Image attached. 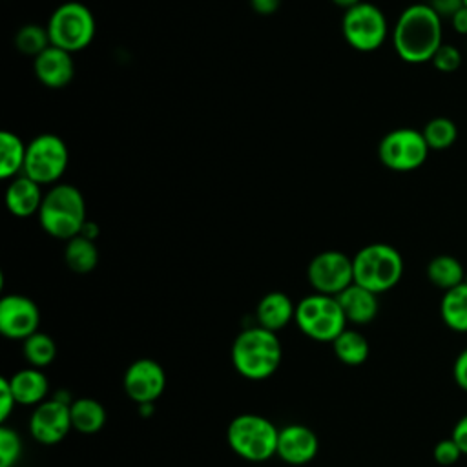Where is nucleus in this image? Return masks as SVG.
I'll return each mask as SVG.
<instances>
[{
	"instance_id": "obj_18",
	"label": "nucleus",
	"mask_w": 467,
	"mask_h": 467,
	"mask_svg": "<svg viewBox=\"0 0 467 467\" xmlns=\"http://www.w3.org/2000/svg\"><path fill=\"white\" fill-rule=\"evenodd\" d=\"M44 193L42 186L26 175L15 177L5 190V206L15 217L38 215Z\"/></svg>"
},
{
	"instance_id": "obj_15",
	"label": "nucleus",
	"mask_w": 467,
	"mask_h": 467,
	"mask_svg": "<svg viewBox=\"0 0 467 467\" xmlns=\"http://www.w3.org/2000/svg\"><path fill=\"white\" fill-rule=\"evenodd\" d=\"M319 451L317 434L303 423H288L279 427L277 454L288 465H305L316 458Z\"/></svg>"
},
{
	"instance_id": "obj_6",
	"label": "nucleus",
	"mask_w": 467,
	"mask_h": 467,
	"mask_svg": "<svg viewBox=\"0 0 467 467\" xmlns=\"http://www.w3.org/2000/svg\"><path fill=\"white\" fill-rule=\"evenodd\" d=\"M294 323L306 337L319 343H332L347 328V317L337 297L317 292L296 303Z\"/></svg>"
},
{
	"instance_id": "obj_40",
	"label": "nucleus",
	"mask_w": 467,
	"mask_h": 467,
	"mask_svg": "<svg viewBox=\"0 0 467 467\" xmlns=\"http://www.w3.org/2000/svg\"><path fill=\"white\" fill-rule=\"evenodd\" d=\"M359 2H363V0H332V4H336V5L343 7L345 11H347V9H350V7H354V5H358Z\"/></svg>"
},
{
	"instance_id": "obj_9",
	"label": "nucleus",
	"mask_w": 467,
	"mask_h": 467,
	"mask_svg": "<svg viewBox=\"0 0 467 467\" xmlns=\"http://www.w3.org/2000/svg\"><path fill=\"white\" fill-rule=\"evenodd\" d=\"M69 151L66 142L55 133H40L29 140L22 175L40 186L55 184L66 171Z\"/></svg>"
},
{
	"instance_id": "obj_28",
	"label": "nucleus",
	"mask_w": 467,
	"mask_h": 467,
	"mask_svg": "<svg viewBox=\"0 0 467 467\" xmlns=\"http://www.w3.org/2000/svg\"><path fill=\"white\" fill-rule=\"evenodd\" d=\"M423 139L431 150H447L451 148L458 139V126L449 117H434L427 120V124L421 130Z\"/></svg>"
},
{
	"instance_id": "obj_24",
	"label": "nucleus",
	"mask_w": 467,
	"mask_h": 467,
	"mask_svg": "<svg viewBox=\"0 0 467 467\" xmlns=\"http://www.w3.org/2000/svg\"><path fill=\"white\" fill-rule=\"evenodd\" d=\"M334 356L348 367H359L368 359L370 345L367 337L356 328H345L334 341H332Z\"/></svg>"
},
{
	"instance_id": "obj_33",
	"label": "nucleus",
	"mask_w": 467,
	"mask_h": 467,
	"mask_svg": "<svg viewBox=\"0 0 467 467\" xmlns=\"http://www.w3.org/2000/svg\"><path fill=\"white\" fill-rule=\"evenodd\" d=\"M16 400L13 394V389L9 385V378H0V421L5 423L7 418L11 416V412L16 407Z\"/></svg>"
},
{
	"instance_id": "obj_16",
	"label": "nucleus",
	"mask_w": 467,
	"mask_h": 467,
	"mask_svg": "<svg viewBox=\"0 0 467 467\" xmlns=\"http://www.w3.org/2000/svg\"><path fill=\"white\" fill-rule=\"evenodd\" d=\"M33 67L38 82L53 89L67 86L75 77L73 53L57 46H49L46 51L35 57Z\"/></svg>"
},
{
	"instance_id": "obj_4",
	"label": "nucleus",
	"mask_w": 467,
	"mask_h": 467,
	"mask_svg": "<svg viewBox=\"0 0 467 467\" xmlns=\"http://www.w3.org/2000/svg\"><path fill=\"white\" fill-rule=\"evenodd\" d=\"M352 268L354 283L379 296L400 283L405 265L394 246L370 243L352 255Z\"/></svg>"
},
{
	"instance_id": "obj_30",
	"label": "nucleus",
	"mask_w": 467,
	"mask_h": 467,
	"mask_svg": "<svg viewBox=\"0 0 467 467\" xmlns=\"http://www.w3.org/2000/svg\"><path fill=\"white\" fill-rule=\"evenodd\" d=\"M22 454L20 434L7 427H0V467H15Z\"/></svg>"
},
{
	"instance_id": "obj_31",
	"label": "nucleus",
	"mask_w": 467,
	"mask_h": 467,
	"mask_svg": "<svg viewBox=\"0 0 467 467\" xmlns=\"http://www.w3.org/2000/svg\"><path fill=\"white\" fill-rule=\"evenodd\" d=\"M431 64L441 73H454L462 66V53L454 44L443 42L434 53Z\"/></svg>"
},
{
	"instance_id": "obj_25",
	"label": "nucleus",
	"mask_w": 467,
	"mask_h": 467,
	"mask_svg": "<svg viewBox=\"0 0 467 467\" xmlns=\"http://www.w3.org/2000/svg\"><path fill=\"white\" fill-rule=\"evenodd\" d=\"M64 261L67 268L75 274H89L95 270L99 263V250L93 239H88L84 235H77L69 241H66L64 248Z\"/></svg>"
},
{
	"instance_id": "obj_7",
	"label": "nucleus",
	"mask_w": 467,
	"mask_h": 467,
	"mask_svg": "<svg viewBox=\"0 0 467 467\" xmlns=\"http://www.w3.org/2000/svg\"><path fill=\"white\" fill-rule=\"evenodd\" d=\"M51 46L77 53L88 47L95 36V16L80 2H64L51 13L46 24Z\"/></svg>"
},
{
	"instance_id": "obj_1",
	"label": "nucleus",
	"mask_w": 467,
	"mask_h": 467,
	"mask_svg": "<svg viewBox=\"0 0 467 467\" xmlns=\"http://www.w3.org/2000/svg\"><path fill=\"white\" fill-rule=\"evenodd\" d=\"M443 44V18L429 4L405 7L392 29L396 55L409 64L431 62Z\"/></svg>"
},
{
	"instance_id": "obj_32",
	"label": "nucleus",
	"mask_w": 467,
	"mask_h": 467,
	"mask_svg": "<svg viewBox=\"0 0 467 467\" xmlns=\"http://www.w3.org/2000/svg\"><path fill=\"white\" fill-rule=\"evenodd\" d=\"M462 456H463V454H462L460 447L456 445V441H454L451 436L440 440V441L434 445V449H432V458H434V462H436L438 465H441V467H451V465H454Z\"/></svg>"
},
{
	"instance_id": "obj_17",
	"label": "nucleus",
	"mask_w": 467,
	"mask_h": 467,
	"mask_svg": "<svg viewBox=\"0 0 467 467\" xmlns=\"http://www.w3.org/2000/svg\"><path fill=\"white\" fill-rule=\"evenodd\" d=\"M336 297L341 305L347 323L361 327V325H368L378 316V310H379L378 294H374L356 283H352L348 288H345Z\"/></svg>"
},
{
	"instance_id": "obj_19",
	"label": "nucleus",
	"mask_w": 467,
	"mask_h": 467,
	"mask_svg": "<svg viewBox=\"0 0 467 467\" xmlns=\"http://www.w3.org/2000/svg\"><path fill=\"white\" fill-rule=\"evenodd\" d=\"M294 316H296V303L285 292H279V290L265 294L255 306L257 325L275 334L281 328H285L290 321H294Z\"/></svg>"
},
{
	"instance_id": "obj_14",
	"label": "nucleus",
	"mask_w": 467,
	"mask_h": 467,
	"mask_svg": "<svg viewBox=\"0 0 467 467\" xmlns=\"http://www.w3.org/2000/svg\"><path fill=\"white\" fill-rule=\"evenodd\" d=\"M40 310L36 303L22 294H7L0 299V332L7 339L24 341L38 332Z\"/></svg>"
},
{
	"instance_id": "obj_23",
	"label": "nucleus",
	"mask_w": 467,
	"mask_h": 467,
	"mask_svg": "<svg viewBox=\"0 0 467 467\" xmlns=\"http://www.w3.org/2000/svg\"><path fill=\"white\" fill-rule=\"evenodd\" d=\"M440 316L452 332H467V283L443 292L440 301Z\"/></svg>"
},
{
	"instance_id": "obj_2",
	"label": "nucleus",
	"mask_w": 467,
	"mask_h": 467,
	"mask_svg": "<svg viewBox=\"0 0 467 467\" xmlns=\"http://www.w3.org/2000/svg\"><path fill=\"white\" fill-rule=\"evenodd\" d=\"M230 356L239 376L261 381L270 378L279 368L283 347L275 332L254 325L235 336Z\"/></svg>"
},
{
	"instance_id": "obj_21",
	"label": "nucleus",
	"mask_w": 467,
	"mask_h": 467,
	"mask_svg": "<svg viewBox=\"0 0 467 467\" xmlns=\"http://www.w3.org/2000/svg\"><path fill=\"white\" fill-rule=\"evenodd\" d=\"M427 279L440 290L447 292L458 285H462L465 281V266L462 265V261L454 255L449 254H440L434 255L425 268Z\"/></svg>"
},
{
	"instance_id": "obj_38",
	"label": "nucleus",
	"mask_w": 467,
	"mask_h": 467,
	"mask_svg": "<svg viewBox=\"0 0 467 467\" xmlns=\"http://www.w3.org/2000/svg\"><path fill=\"white\" fill-rule=\"evenodd\" d=\"M451 26L458 35L467 36V7L462 5L452 16H451Z\"/></svg>"
},
{
	"instance_id": "obj_10",
	"label": "nucleus",
	"mask_w": 467,
	"mask_h": 467,
	"mask_svg": "<svg viewBox=\"0 0 467 467\" xmlns=\"http://www.w3.org/2000/svg\"><path fill=\"white\" fill-rule=\"evenodd\" d=\"M431 148L427 146L421 130L396 128L385 133L378 144L379 162L400 173L414 171L421 168L429 157Z\"/></svg>"
},
{
	"instance_id": "obj_36",
	"label": "nucleus",
	"mask_w": 467,
	"mask_h": 467,
	"mask_svg": "<svg viewBox=\"0 0 467 467\" xmlns=\"http://www.w3.org/2000/svg\"><path fill=\"white\" fill-rule=\"evenodd\" d=\"M441 18H451L462 5V0H429L427 2Z\"/></svg>"
},
{
	"instance_id": "obj_35",
	"label": "nucleus",
	"mask_w": 467,
	"mask_h": 467,
	"mask_svg": "<svg viewBox=\"0 0 467 467\" xmlns=\"http://www.w3.org/2000/svg\"><path fill=\"white\" fill-rule=\"evenodd\" d=\"M451 438L456 441L462 454L467 456V414H463L456 420V423L451 431Z\"/></svg>"
},
{
	"instance_id": "obj_13",
	"label": "nucleus",
	"mask_w": 467,
	"mask_h": 467,
	"mask_svg": "<svg viewBox=\"0 0 467 467\" xmlns=\"http://www.w3.org/2000/svg\"><path fill=\"white\" fill-rule=\"evenodd\" d=\"M122 387L126 396L137 405L155 403L166 389V372L162 365L151 358H140L128 365Z\"/></svg>"
},
{
	"instance_id": "obj_5",
	"label": "nucleus",
	"mask_w": 467,
	"mask_h": 467,
	"mask_svg": "<svg viewBox=\"0 0 467 467\" xmlns=\"http://www.w3.org/2000/svg\"><path fill=\"white\" fill-rule=\"evenodd\" d=\"M279 429L268 418L255 412L237 414L226 429L230 449L246 462H266L277 454Z\"/></svg>"
},
{
	"instance_id": "obj_26",
	"label": "nucleus",
	"mask_w": 467,
	"mask_h": 467,
	"mask_svg": "<svg viewBox=\"0 0 467 467\" xmlns=\"http://www.w3.org/2000/svg\"><path fill=\"white\" fill-rule=\"evenodd\" d=\"M26 150L27 144L13 131L0 133V177L11 179L22 175L24 162H26Z\"/></svg>"
},
{
	"instance_id": "obj_37",
	"label": "nucleus",
	"mask_w": 467,
	"mask_h": 467,
	"mask_svg": "<svg viewBox=\"0 0 467 467\" xmlns=\"http://www.w3.org/2000/svg\"><path fill=\"white\" fill-rule=\"evenodd\" d=\"M281 2L283 0H250V5L257 15L268 16V15H274L281 7Z\"/></svg>"
},
{
	"instance_id": "obj_29",
	"label": "nucleus",
	"mask_w": 467,
	"mask_h": 467,
	"mask_svg": "<svg viewBox=\"0 0 467 467\" xmlns=\"http://www.w3.org/2000/svg\"><path fill=\"white\" fill-rule=\"evenodd\" d=\"M15 46L22 55L35 58L51 46V40H49L47 29L44 26L26 24L16 31Z\"/></svg>"
},
{
	"instance_id": "obj_3",
	"label": "nucleus",
	"mask_w": 467,
	"mask_h": 467,
	"mask_svg": "<svg viewBox=\"0 0 467 467\" xmlns=\"http://www.w3.org/2000/svg\"><path fill=\"white\" fill-rule=\"evenodd\" d=\"M86 221V201L78 188L58 182L44 193L38 223L51 237L69 241L80 235Z\"/></svg>"
},
{
	"instance_id": "obj_41",
	"label": "nucleus",
	"mask_w": 467,
	"mask_h": 467,
	"mask_svg": "<svg viewBox=\"0 0 467 467\" xmlns=\"http://www.w3.org/2000/svg\"><path fill=\"white\" fill-rule=\"evenodd\" d=\"M462 2H463V5H465V7H467V0H462Z\"/></svg>"
},
{
	"instance_id": "obj_27",
	"label": "nucleus",
	"mask_w": 467,
	"mask_h": 467,
	"mask_svg": "<svg viewBox=\"0 0 467 467\" xmlns=\"http://www.w3.org/2000/svg\"><path fill=\"white\" fill-rule=\"evenodd\" d=\"M57 343L55 339L46 332H35L29 337L22 341V354L24 359L29 363V367L46 368L49 367L57 358Z\"/></svg>"
},
{
	"instance_id": "obj_22",
	"label": "nucleus",
	"mask_w": 467,
	"mask_h": 467,
	"mask_svg": "<svg viewBox=\"0 0 467 467\" xmlns=\"http://www.w3.org/2000/svg\"><path fill=\"white\" fill-rule=\"evenodd\" d=\"M104 405L95 398H75L71 403V425L80 434H95L106 425Z\"/></svg>"
},
{
	"instance_id": "obj_12",
	"label": "nucleus",
	"mask_w": 467,
	"mask_h": 467,
	"mask_svg": "<svg viewBox=\"0 0 467 467\" xmlns=\"http://www.w3.org/2000/svg\"><path fill=\"white\" fill-rule=\"evenodd\" d=\"M71 429V403L51 394L47 400L33 407L29 416V434L35 441L42 445H57Z\"/></svg>"
},
{
	"instance_id": "obj_34",
	"label": "nucleus",
	"mask_w": 467,
	"mask_h": 467,
	"mask_svg": "<svg viewBox=\"0 0 467 467\" xmlns=\"http://www.w3.org/2000/svg\"><path fill=\"white\" fill-rule=\"evenodd\" d=\"M452 379L462 390L467 392V347L456 356L452 363Z\"/></svg>"
},
{
	"instance_id": "obj_42",
	"label": "nucleus",
	"mask_w": 467,
	"mask_h": 467,
	"mask_svg": "<svg viewBox=\"0 0 467 467\" xmlns=\"http://www.w3.org/2000/svg\"><path fill=\"white\" fill-rule=\"evenodd\" d=\"M465 283H467V274H465Z\"/></svg>"
},
{
	"instance_id": "obj_20",
	"label": "nucleus",
	"mask_w": 467,
	"mask_h": 467,
	"mask_svg": "<svg viewBox=\"0 0 467 467\" xmlns=\"http://www.w3.org/2000/svg\"><path fill=\"white\" fill-rule=\"evenodd\" d=\"M9 385L13 389L18 405L36 407L49 398V381L44 368L26 367L9 376Z\"/></svg>"
},
{
	"instance_id": "obj_8",
	"label": "nucleus",
	"mask_w": 467,
	"mask_h": 467,
	"mask_svg": "<svg viewBox=\"0 0 467 467\" xmlns=\"http://www.w3.org/2000/svg\"><path fill=\"white\" fill-rule=\"evenodd\" d=\"M341 33L345 42L356 51L370 53L383 46L389 36V22L385 13L370 4L359 2L345 11L341 20Z\"/></svg>"
},
{
	"instance_id": "obj_11",
	"label": "nucleus",
	"mask_w": 467,
	"mask_h": 467,
	"mask_svg": "<svg viewBox=\"0 0 467 467\" xmlns=\"http://www.w3.org/2000/svg\"><path fill=\"white\" fill-rule=\"evenodd\" d=\"M306 279L314 292L339 296L354 283L352 257L339 250L319 252L306 266Z\"/></svg>"
},
{
	"instance_id": "obj_39",
	"label": "nucleus",
	"mask_w": 467,
	"mask_h": 467,
	"mask_svg": "<svg viewBox=\"0 0 467 467\" xmlns=\"http://www.w3.org/2000/svg\"><path fill=\"white\" fill-rule=\"evenodd\" d=\"M80 235H84V237H88V239H97V235H99V228H97V224L93 223V221H86V224H84V228H82V232H80Z\"/></svg>"
}]
</instances>
